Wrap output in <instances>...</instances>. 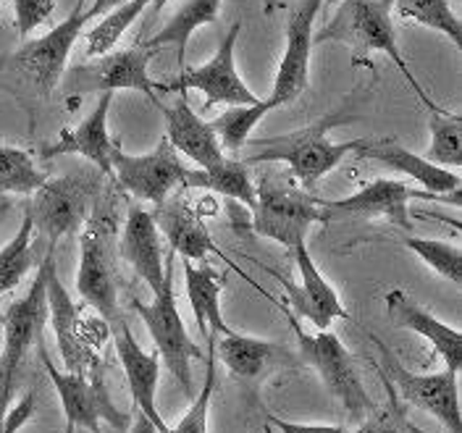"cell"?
<instances>
[{"mask_svg": "<svg viewBox=\"0 0 462 433\" xmlns=\"http://www.w3.org/2000/svg\"><path fill=\"white\" fill-rule=\"evenodd\" d=\"M355 114H349L346 108L331 111L323 118H318L313 124L287 132L271 140H247V147L255 150V155H247L245 163H284L291 176L300 181L302 189L316 187L318 181L328 171H334L346 155L360 150V140H349V143H334L328 137L331 129L342 126L346 121H352Z\"/></svg>", "mask_w": 462, "mask_h": 433, "instance_id": "1", "label": "cell"}, {"mask_svg": "<svg viewBox=\"0 0 462 433\" xmlns=\"http://www.w3.org/2000/svg\"><path fill=\"white\" fill-rule=\"evenodd\" d=\"M392 11H394L392 0H339L337 14L313 34V42L318 45L339 42V45H346L355 56L383 53L392 63H397V69L415 89L420 103L429 108L433 100L420 87V82L412 77V71L404 60L400 40H397V29L392 22Z\"/></svg>", "mask_w": 462, "mask_h": 433, "instance_id": "2", "label": "cell"}, {"mask_svg": "<svg viewBox=\"0 0 462 433\" xmlns=\"http://www.w3.org/2000/svg\"><path fill=\"white\" fill-rule=\"evenodd\" d=\"M56 244L48 247L42 265H45V297H48V323L53 326L58 352L63 360V368L69 373L89 375V378H106L100 345L108 336V323L87 320L82 308L71 299L69 289L60 284L56 268Z\"/></svg>", "mask_w": 462, "mask_h": 433, "instance_id": "3", "label": "cell"}, {"mask_svg": "<svg viewBox=\"0 0 462 433\" xmlns=\"http://www.w3.org/2000/svg\"><path fill=\"white\" fill-rule=\"evenodd\" d=\"M103 195V171H69L48 176L27 200V213L34 231L45 234L51 244L79 234Z\"/></svg>", "mask_w": 462, "mask_h": 433, "instance_id": "4", "label": "cell"}, {"mask_svg": "<svg viewBox=\"0 0 462 433\" xmlns=\"http://www.w3.org/2000/svg\"><path fill=\"white\" fill-rule=\"evenodd\" d=\"M289 326L297 334V345H300V357L313 368L318 378L323 381V386L328 389L331 397H337L346 415L357 423H363L365 418H371L378 404L371 400L368 389L363 386V378L355 368V357L352 352L342 345V339L337 334H331L328 328L323 331H305L300 318H294L287 310Z\"/></svg>", "mask_w": 462, "mask_h": 433, "instance_id": "5", "label": "cell"}, {"mask_svg": "<svg viewBox=\"0 0 462 433\" xmlns=\"http://www.w3.org/2000/svg\"><path fill=\"white\" fill-rule=\"evenodd\" d=\"M250 213L253 229L287 250L302 244L316 224H328L323 200L279 179V173L273 179H260L255 187V207Z\"/></svg>", "mask_w": 462, "mask_h": 433, "instance_id": "6", "label": "cell"}, {"mask_svg": "<svg viewBox=\"0 0 462 433\" xmlns=\"http://www.w3.org/2000/svg\"><path fill=\"white\" fill-rule=\"evenodd\" d=\"M79 234H82L79 236L82 247H79V268H77V291L106 323H114L118 318L114 218L111 210L103 205V195Z\"/></svg>", "mask_w": 462, "mask_h": 433, "instance_id": "7", "label": "cell"}, {"mask_svg": "<svg viewBox=\"0 0 462 433\" xmlns=\"http://www.w3.org/2000/svg\"><path fill=\"white\" fill-rule=\"evenodd\" d=\"M3 320V346H0V415L11 400L14 378L29 349L42 342V328L48 323V297H45V265H40L27 294L5 308Z\"/></svg>", "mask_w": 462, "mask_h": 433, "instance_id": "8", "label": "cell"}, {"mask_svg": "<svg viewBox=\"0 0 462 433\" xmlns=\"http://www.w3.org/2000/svg\"><path fill=\"white\" fill-rule=\"evenodd\" d=\"M111 176L118 181L124 192H129L134 200L163 205L173 192L181 187L189 176L187 163L163 137L158 147L147 155H129L114 143L111 150Z\"/></svg>", "mask_w": 462, "mask_h": 433, "instance_id": "9", "label": "cell"}, {"mask_svg": "<svg viewBox=\"0 0 462 433\" xmlns=\"http://www.w3.org/2000/svg\"><path fill=\"white\" fill-rule=\"evenodd\" d=\"M134 313L143 318L144 328L155 345V352L161 357V363H166L169 373L176 378V383L189 394L195 389V378H192V360H200L202 349L192 336L187 334V326L181 320V313L176 308V297H173V281L163 289L161 294H152V302H132Z\"/></svg>", "mask_w": 462, "mask_h": 433, "instance_id": "10", "label": "cell"}, {"mask_svg": "<svg viewBox=\"0 0 462 433\" xmlns=\"http://www.w3.org/2000/svg\"><path fill=\"white\" fill-rule=\"evenodd\" d=\"M89 22H92V16L87 14V8L85 11L71 8V14L58 27L45 32L37 40H29L27 45H22L14 53V58H11L14 71H19L24 79H29L42 97H48L60 85V77L66 71V60H69L74 45L79 42V37H82V32Z\"/></svg>", "mask_w": 462, "mask_h": 433, "instance_id": "11", "label": "cell"}, {"mask_svg": "<svg viewBox=\"0 0 462 433\" xmlns=\"http://www.w3.org/2000/svg\"><path fill=\"white\" fill-rule=\"evenodd\" d=\"M383 352V371L392 381L394 392H400L404 402L433 415L449 433H462L460 410V373L457 371H436V373H412L392 357L386 346Z\"/></svg>", "mask_w": 462, "mask_h": 433, "instance_id": "12", "label": "cell"}, {"mask_svg": "<svg viewBox=\"0 0 462 433\" xmlns=\"http://www.w3.org/2000/svg\"><path fill=\"white\" fill-rule=\"evenodd\" d=\"M242 32V22H234L229 32L224 34L216 56L210 58L202 66H192V69H181L179 79L173 85H166V92H187V89H198L205 95V106L202 111L208 114L213 106H255L258 97L250 87L242 82L239 71H236V40Z\"/></svg>", "mask_w": 462, "mask_h": 433, "instance_id": "13", "label": "cell"}, {"mask_svg": "<svg viewBox=\"0 0 462 433\" xmlns=\"http://www.w3.org/2000/svg\"><path fill=\"white\" fill-rule=\"evenodd\" d=\"M37 346H40V360L45 365V373L51 375L60 407L66 412V423H71L74 428H85L89 433H103L100 420H108L116 428L126 426V415L118 412V407H114L111 397H108L106 378H89V375L58 371V365H53L42 342Z\"/></svg>", "mask_w": 462, "mask_h": 433, "instance_id": "14", "label": "cell"}, {"mask_svg": "<svg viewBox=\"0 0 462 433\" xmlns=\"http://www.w3.org/2000/svg\"><path fill=\"white\" fill-rule=\"evenodd\" d=\"M158 56V51H150L144 45L106 53L97 60L89 58L71 69V77L66 79L69 92H116V89H134L147 95L152 103H158L155 89L150 79V60Z\"/></svg>", "mask_w": 462, "mask_h": 433, "instance_id": "15", "label": "cell"}, {"mask_svg": "<svg viewBox=\"0 0 462 433\" xmlns=\"http://www.w3.org/2000/svg\"><path fill=\"white\" fill-rule=\"evenodd\" d=\"M118 255L143 279L152 294H161L173 281V253L163 258V236L155 226V216L140 202L129 205L126 224L118 236Z\"/></svg>", "mask_w": 462, "mask_h": 433, "instance_id": "16", "label": "cell"}, {"mask_svg": "<svg viewBox=\"0 0 462 433\" xmlns=\"http://www.w3.org/2000/svg\"><path fill=\"white\" fill-rule=\"evenodd\" d=\"M323 3L326 0H302V5L289 16L284 56L279 60L276 82H273L271 97H268L273 111L294 103L308 89L310 53H313V29H316V16Z\"/></svg>", "mask_w": 462, "mask_h": 433, "instance_id": "17", "label": "cell"}, {"mask_svg": "<svg viewBox=\"0 0 462 433\" xmlns=\"http://www.w3.org/2000/svg\"><path fill=\"white\" fill-rule=\"evenodd\" d=\"M289 253H291V258L297 263V271H300V284H291L287 279H282V287L287 289L284 305H289V313L294 318L310 320L316 331L328 328L334 320L349 318L345 305H342L339 291L323 279V273L318 271L316 260L310 255L308 244L302 242V244L291 247Z\"/></svg>", "mask_w": 462, "mask_h": 433, "instance_id": "18", "label": "cell"}, {"mask_svg": "<svg viewBox=\"0 0 462 433\" xmlns=\"http://www.w3.org/2000/svg\"><path fill=\"white\" fill-rule=\"evenodd\" d=\"M357 158H368L378 161L386 169L402 173L407 179L418 181L423 187V192L433 195L436 200H447L460 205V176L449 169H441L431 161H426L423 155L407 150L400 140L394 137H363L360 150L355 152Z\"/></svg>", "mask_w": 462, "mask_h": 433, "instance_id": "19", "label": "cell"}, {"mask_svg": "<svg viewBox=\"0 0 462 433\" xmlns=\"http://www.w3.org/2000/svg\"><path fill=\"white\" fill-rule=\"evenodd\" d=\"M111 328H114L116 355H118L121 368L126 373V383H129V392H132V400L137 404V410L158 431L169 433L171 426L166 423V418L161 415L158 402H155V397H158V375H161L158 352H144L140 342L134 339L126 320L116 318Z\"/></svg>", "mask_w": 462, "mask_h": 433, "instance_id": "20", "label": "cell"}, {"mask_svg": "<svg viewBox=\"0 0 462 433\" xmlns=\"http://www.w3.org/2000/svg\"><path fill=\"white\" fill-rule=\"evenodd\" d=\"M412 198L436 200L429 192H415V189H410L404 181H397V179H375V181L365 184L360 192H355L349 198L323 200V207H326L328 221L357 218V216H381L389 224H397L400 229L412 231L410 210H407Z\"/></svg>", "mask_w": 462, "mask_h": 433, "instance_id": "21", "label": "cell"}, {"mask_svg": "<svg viewBox=\"0 0 462 433\" xmlns=\"http://www.w3.org/2000/svg\"><path fill=\"white\" fill-rule=\"evenodd\" d=\"M386 302V313L392 318L394 326L407 328L418 336H423L429 345L439 352V357L444 360V368L449 371H462V331L439 320V318L429 313L423 305H418L407 291L402 289H392L383 297Z\"/></svg>", "mask_w": 462, "mask_h": 433, "instance_id": "22", "label": "cell"}, {"mask_svg": "<svg viewBox=\"0 0 462 433\" xmlns=\"http://www.w3.org/2000/svg\"><path fill=\"white\" fill-rule=\"evenodd\" d=\"M111 103H114V92H103L92 114L74 129H63L56 143L42 150V158L51 161L58 155H82L97 171L111 176V150H114V140L108 134Z\"/></svg>", "mask_w": 462, "mask_h": 433, "instance_id": "23", "label": "cell"}, {"mask_svg": "<svg viewBox=\"0 0 462 433\" xmlns=\"http://www.w3.org/2000/svg\"><path fill=\"white\" fill-rule=\"evenodd\" d=\"M152 216L173 255H181V260L192 263H208L210 255H221L205 221L181 195H171L163 205H158Z\"/></svg>", "mask_w": 462, "mask_h": 433, "instance_id": "24", "label": "cell"}, {"mask_svg": "<svg viewBox=\"0 0 462 433\" xmlns=\"http://www.w3.org/2000/svg\"><path fill=\"white\" fill-rule=\"evenodd\" d=\"M166 115V140L179 155H187L192 163H198V169L216 166L218 161H224V147L218 143L210 121H205L200 114H195L189 108V103L181 97L173 106H163Z\"/></svg>", "mask_w": 462, "mask_h": 433, "instance_id": "25", "label": "cell"}, {"mask_svg": "<svg viewBox=\"0 0 462 433\" xmlns=\"http://www.w3.org/2000/svg\"><path fill=\"white\" fill-rule=\"evenodd\" d=\"M184 284H187V299H189L202 339L208 342V336L229 334L231 326L221 313V289H224L221 273L210 263L184 260Z\"/></svg>", "mask_w": 462, "mask_h": 433, "instance_id": "26", "label": "cell"}, {"mask_svg": "<svg viewBox=\"0 0 462 433\" xmlns=\"http://www.w3.org/2000/svg\"><path fill=\"white\" fill-rule=\"evenodd\" d=\"M213 355L236 378H258L260 373H265L271 365H276L284 357V352L273 342L239 334L234 328H231L229 334H224V336H216Z\"/></svg>", "mask_w": 462, "mask_h": 433, "instance_id": "27", "label": "cell"}, {"mask_svg": "<svg viewBox=\"0 0 462 433\" xmlns=\"http://www.w3.org/2000/svg\"><path fill=\"white\" fill-rule=\"evenodd\" d=\"M184 189H205L216 192L226 200L242 202L247 210L255 207V184L250 176V166L236 158H224L208 169H189Z\"/></svg>", "mask_w": 462, "mask_h": 433, "instance_id": "28", "label": "cell"}, {"mask_svg": "<svg viewBox=\"0 0 462 433\" xmlns=\"http://www.w3.org/2000/svg\"><path fill=\"white\" fill-rule=\"evenodd\" d=\"M218 11H221V0H184V5L176 11V16L155 37H150L144 42V48L163 51V48L171 45L173 51H176L179 71H181V69H187V45H189V37L195 34V29L205 27V24H213L218 19Z\"/></svg>", "mask_w": 462, "mask_h": 433, "instance_id": "29", "label": "cell"}, {"mask_svg": "<svg viewBox=\"0 0 462 433\" xmlns=\"http://www.w3.org/2000/svg\"><path fill=\"white\" fill-rule=\"evenodd\" d=\"M429 132H431V144L426 150V161H431L441 169H460L462 166V118L460 114L444 111L436 103L429 106Z\"/></svg>", "mask_w": 462, "mask_h": 433, "instance_id": "30", "label": "cell"}, {"mask_svg": "<svg viewBox=\"0 0 462 433\" xmlns=\"http://www.w3.org/2000/svg\"><path fill=\"white\" fill-rule=\"evenodd\" d=\"M150 0H126L111 14H106L95 27L87 32V58H100L111 53L116 42L129 32V27L144 14Z\"/></svg>", "mask_w": 462, "mask_h": 433, "instance_id": "31", "label": "cell"}, {"mask_svg": "<svg viewBox=\"0 0 462 433\" xmlns=\"http://www.w3.org/2000/svg\"><path fill=\"white\" fill-rule=\"evenodd\" d=\"M271 111L273 108H271L268 100H258L255 106H231L218 118H213L210 126H213V132H216V137H218L224 150L239 152L247 144L250 134L255 132V126Z\"/></svg>", "mask_w": 462, "mask_h": 433, "instance_id": "32", "label": "cell"}, {"mask_svg": "<svg viewBox=\"0 0 462 433\" xmlns=\"http://www.w3.org/2000/svg\"><path fill=\"white\" fill-rule=\"evenodd\" d=\"M32 244H34V224L24 213V221L19 231L8 239V244L0 250V294L16 289L27 273L34 265V253H32Z\"/></svg>", "mask_w": 462, "mask_h": 433, "instance_id": "33", "label": "cell"}, {"mask_svg": "<svg viewBox=\"0 0 462 433\" xmlns=\"http://www.w3.org/2000/svg\"><path fill=\"white\" fill-rule=\"evenodd\" d=\"M48 173L37 169L32 152L22 147L0 144V195H32Z\"/></svg>", "mask_w": 462, "mask_h": 433, "instance_id": "34", "label": "cell"}, {"mask_svg": "<svg viewBox=\"0 0 462 433\" xmlns=\"http://www.w3.org/2000/svg\"><path fill=\"white\" fill-rule=\"evenodd\" d=\"M402 19L418 22L449 37L455 48H462V22L452 11L449 0H392Z\"/></svg>", "mask_w": 462, "mask_h": 433, "instance_id": "35", "label": "cell"}, {"mask_svg": "<svg viewBox=\"0 0 462 433\" xmlns=\"http://www.w3.org/2000/svg\"><path fill=\"white\" fill-rule=\"evenodd\" d=\"M404 247L410 253H415L423 260L433 273L444 276L452 284H462V250L457 244L449 242H439V239H429V236H407Z\"/></svg>", "mask_w": 462, "mask_h": 433, "instance_id": "36", "label": "cell"}, {"mask_svg": "<svg viewBox=\"0 0 462 433\" xmlns=\"http://www.w3.org/2000/svg\"><path fill=\"white\" fill-rule=\"evenodd\" d=\"M213 345L216 336H208V371H205V381H202L200 392L195 394L192 404L187 407L184 418L173 426L169 433H208V418H210V400L216 392V355H213Z\"/></svg>", "mask_w": 462, "mask_h": 433, "instance_id": "37", "label": "cell"}, {"mask_svg": "<svg viewBox=\"0 0 462 433\" xmlns=\"http://www.w3.org/2000/svg\"><path fill=\"white\" fill-rule=\"evenodd\" d=\"M383 378V386H386V394H389V404L375 410L371 418H365L360 423V428L352 433H404V410L397 404V392L392 386V381L386 375L381 373Z\"/></svg>", "mask_w": 462, "mask_h": 433, "instance_id": "38", "label": "cell"}, {"mask_svg": "<svg viewBox=\"0 0 462 433\" xmlns=\"http://www.w3.org/2000/svg\"><path fill=\"white\" fill-rule=\"evenodd\" d=\"M56 11V0H14V19L22 37H29L34 29L51 22Z\"/></svg>", "mask_w": 462, "mask_h": 433, "instance_id": "39", "label": "cell"}, {"mask_svg": "<svg viewBox=\"0 0 462 433\" xmlns=\"http://www.w3.org/2000/svg\"><path fill=\"white\" fill-rule=\"evenodd\" d=\"M34 400H37V392L29 389L27 394L22 397V402L16 404V407H11L8 412H3V431L16 433L19 428H24L29 418L34 415Z\"/></svg>", "mask_w": 462, "mask_h": 433, "instance_id": "40", "label": "cell"}, {"mask_svg": "<svg viewBox=\"0 0 462 433\" xmlns=\"http://www.w3.org/2000/svg\"><path fill=\"white\" fill-rule=\"evenodd\" d=\"M271 426H276L282 433H352L345 426H323V423H291L282 418H268Z\"/></svg>", "mask_w": 462, "mask_h": 433, "instance_id": "41", "label": "cell"}, {"mask_svg": "<svg viewBox=\"0 0 462 433\" xmlns=\"http://www.w3.org/2000/svg\"><path fill=\"white\" fill-rule=\"evenodd\" d=\"M121 3H126V0H92V5L87 8V14L92 16V19H97V16H106V14H111L114 8H118Z\"/></svg>", "mask_w": 462, "mask_h": 433, "instance_id": "42", "label": "cell"}, {"mask_svg": "<svg viewBox=\"0 0 462 433\" xmlns=\"http://www.w3.org/2000/svg\"><path fill=\"white\" fill-rule=\"evenodd\" d=\"M129 433H161L147 418H144L143 412L137 410V415H134V420H132V426H129Z\"/></svg>", "mask_w": 462, "mask_h": 433, "instance_id": "43", "label": "cell"}, {"mask_svg": "<svg viewBox=\"0 0 462 433\" xmlns=\"http://www.w3.org/2000/svg\"><path fill=\"white\" fill-rule=\"evenodd\" d=\"M8 210H11V198H8V195H0V224H3V218L8 216Z\"/></svg>", "mask_w": 462, "mask_h": 433, "instance_id": "44", "label": "cell"}, {"mask_svg": "<svg viewBox=\"0 0 462 433\" xmlns=\"http://www.w3.org/2000/svg\"><path fill=\"white\" fill-rule=\"evenodd\" d=\"M404 433H429V431L418 428V426H415L412 420H407V418H404Z\"/></svg>", "mask_w": 462, "mask_h": 433, "instance_id": "45", "label": "cell"}, {"mask_svg": "<svg viewBox=\"0 0 462 433\" xmlns=\"http://www.w3.org/2000/svg\"><path fill=\"white\" fill-rule=\"evenodd\" d=\"M276 5H279V0H263V14H271V11H276Z\"/></svg>", "mask_w": 462, "mask_h": 433, "instance_id": "46", "label": "cell"}, {"mask_svg": "<svg viewBox=\"0 0 462 433\" xmlns=\"http://www.w3.org/2000/svg\"><path fill=\"white\" fill-rule=\"evenodd\" d=\"M166 3H169V0H150V8H152V14H158V11H161Z\"/></svg>", "mask_w": 462, "mask_h": 433, "instance_id": "47", "label": "cell"}, {"mask_svg": "<svg viewBox=\"0 0 462 433\" xmlns=\"http://www.w3.org/2000/svg\"><path fill=\"white\" fill-rule=\"evenodd\" d=\"M85 3L87 0H77V3H74V8H79V11H82V8H85Z\"/></svg>", "mask_w": 462, "mask_h": 433, "instance_id": "48", "label": "cell"}, {"mask_svg": "<svg viewBox=\"0 0 462 433\" xmlns=\"http://www.w3.org/2000/svg\"><path fill=\"white\" fill-rule=\"evenodd\" d=\"M63 433H77V428H74L71 423H66V431H63Z\"/></svg>", "mask_w": 462, "mask_h": 433, "instance_id": "49", "label": "cell"}, {"mask_svg": "<svg viewBox=\"0 0 462 433\" xmlns=\"http://www.w3.org/2000/svg\"><path fill=\"white\" fill-rule=\"evenodd\" d=\"M0 346H3V320H0Z\"/></svg>", "mask_w": 462, "mask_h": 433, "instance_id": "50", "label": "cell"}, {"mask_svg": "<svg viewBox=\"0 0 462 433\" xmlns=\"http://www.w3.org/2000/svg\"><path fill=\"white\" fill-rule=\"evenodd\" d=\"M0 433H5L3 431V415H0Z\"/></svg>", "mask_w": 462, "mask_h": 433, "instance_id": "51", "label": "cell"}]
</instances>
